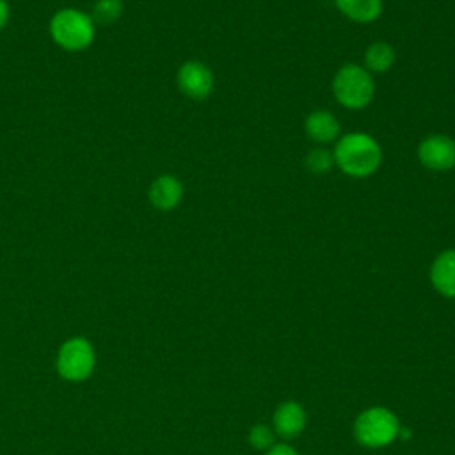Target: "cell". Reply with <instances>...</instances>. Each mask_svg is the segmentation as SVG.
<instances>
[{"instance_id": "cell-1", "label": "cell", "mask_w": 455, "mask_h": 455, "mask_svg": "<svg viewBox=\"0 0 455 455\" xmlns=\"http://www.w3.org/2000/svg\"><path fill=\"white\" fill-rule=\"evenodd\" d=\"M332 156L334 165H338L343 174L350 178H368L379 169L382 149L371 135L350 132L338 137Z\"/></svg>"}, {"instance_id": "cell-2", "label": "cell", "mask_w": 455, "mask_h": 455, "mask_svg": "<svg viewBox=\"0 0 455 455\" xmlns=\"http://www.w3.org/2000/svg\"><path fill=\"white\" fill-rule=\"evenodd\" d=\"M400 428V419L391 409L384 405H371L355 416L352 430L354 439L361 446L380 450L398 439Z\"/></svg>"}, {"instance_id": "cell-3", "label": "cell", "mask_w": 455, "mask_h": 455, "mask_svg": "<svg viewBox=\"0 0 455 455\" xmlns=\"http://www.w3.org/2000/svg\"><path fill=\"white\" fill-rule=\"evenodd\" d=\"M332 94L341 107L361 110L371 103L375 82L363 66L348 62L336 71L332 78Z\"/></svg>"}, {"instance_id": "cell-4", "label": "cell", "mask_w": 455, "mask_h": 455, "mask_svg": "<svg viewBox=\"0 0 455 455\" xmlns=\"http://www.w3.org/2000/svg\"><path fill=\"white\" fill-rule=\"evenodd\" d=\"M94 21L78 9H60L50 20V36L64 50H85L94 39Z\"/></svg>"}, {"instance_id": "cell-5", "label": "cell", "mask_w": 455, "mask_h": 455, "mask_svg": "<svg viewBox=\"0 0 455 455\" xmlns=\"http://www.w3.org/2000/svg\"><path fill=\"white\" fill-rule=\"evenodd\" d=\"M59 373L68 380H84L94 368V352L89 341L73 338L66 341L59 352Z\"/></svg>"}, {"instance_id": "cell-6", "label": "cell", "mask_w": 455, "mask_h": 455, "mask_svg": "<svg viewBox=\"0 0 455 455\" xmlns=\"http://www.w3.org/2000/svg\"><path fill=\"white\" fill-rule=\"evenodd\" d=\"M418 160L423 167L444 172L455 167V140L444 133H430L418 144Z\"/></svg>"}, {"instance_id": "cell-7", "label": "cell", "mask_w": 455, "mask_h": 455, "mask_svg": "<svg viewBox=\"0 0 455 455\" xmlns=\"http://www.w3.org/2000/svg\"><path fill=\"white\" fill-rule=\"evenodd\" d=\"M176 82L180 91L192 100H204L213 91V73L201 60H187L180 66Z\"/></svg>"}, {"instance_id": "cell-8", "label": "cell", "mask_w": 455, "mask_h": 455, "mask_svg": "<svg viewBox=\"0 0 455 455\" xmlns=\"http://www.w3.org/2000/svg\"><path fill=\"white\" fill-rule=\"evenodd\" d=\"M306 423H307V414L302 403L295 400H284L275 407L270 427L274 428L277 437L284 441H291L304 432Z\"/></svg>"}, {"instance_id": "cell-9", "label": "cell", "mask_w": 455, "mask_h": 455, "mask_svg": "<svg viewBox=\"0 0 455 455\" xmlns=\"http://www.w3.org/2000/svg\"><path fill=\"white\" fill-rule=\"evenodd\" d=\"M428 277L439 295L455 299V249H446L435 256L430 265Z\"/></svg>"}, {"instance_id": "cell-10", "label": "cell", "mask_w": 455, "mask_h": 455, "mask_svg": "<svg viewBox=\"0 0 455 455\" xmlns=\"http://www.w3.org/2000/svg\"><path fill=\"white\" fill-rule=\"evenodd\" d=\"M149 203L162 212L174 210L183 199V185L172 174H162L149 187Z\"/></svg>"}, {"instance_id": "cell-11", "label": "cell", "mask_w": 455, "mask_h": 455, "mask_svg": "<svg viewBox=\"0 0 455 455\" xmlns=\"http://www.w3.org/2000/svg\"><path fill=\"white\" fill-rule=\"evenodd\" d=\"M304 130L311 140L320 144L338 140L339 137V123L336 116L327 110H313L304 119Z\"/></svg>"}, {"instance_id": "cell-12", "label": "cell", "mask_w": 455, "mask_h": 455, "mask_svg": "<svg viewBox=\"0 0 455 455\" xmlns=\"http://www.w3.org/2000/svg\"><path fill=\"white\" fill-rule=\"evenodd\" d=\"M338 11L355 23H371L382 12V0H334Z\"/></svg>"}, {"instance_id": "cell-13", "label": "cell", "mask_w": 455, "mask_h": 455, "mask_svg": "<svg viewBox=\"0 0 455 455\" xmlns=\"http://www.w3.org/2000/svg\"><path fill=\"white\" fill-rule=\"evenodd\" d=\"M395 64V50L389 43H371L364 52V69L370 73H386Z\"/></svg>"}, {"instance_id": "cell-14", "label": "cell", "mask_w": 455, "mask_h": 455, "mask_svg": "<svg viewBox=\"0 0 455 455\" xmlns=\"http://www.w3.org/2000/svg\"><path fill=\"white\" fill-rule=\"evenodd\" d=\"M123 14L121 0H98L92 7V21L100 25H110L117 21Z\"/></svg>"}, {"instance_id": "cell-15", "label": "cell", "mask_w": 455, "mask_h": 455, "mask_svg": "<svg viewBox=\"0 0 455 455\" xmlns=\"http://www.w3.org/2000/svg\"><path fill=\"white\" fill-rule=\"evenodd\" d=\"M275 432L270 425L265 423H256L251 427L249 434H247V441L254 450L259 451H267L268 448H272L275 444Z\"/></svg>"}, {"instance_id": "cell-16", "label": "cell", "mask_w": 455, "mask_h": 455, "mask_svg": "<svg viewBox=\"0 0 455 455\" xmlns=\"http://www.w3.org/2000/svg\"><path fill=\"white\" fill-rule=\"evenodd\" d=\"M304 164L306 167L313 172V174H325L332 169L334 165V156L329 149H323V148H315L311 149L306 158H304Z\"/></svg>"}, {"instance_id": "cell-17", "label": "cell", "mask_w": 455, "mask_h": 455, "mask_svg": "<svg viewBox=\"0 0 455 455\" xmlns=\"http://www.w3.org/2000/svg\"><path fill=\"white\" fill-rule=\"evenodd\" d=\"M265 455H299V451L290 443H275L265 451Z\"/></svg>"}, {"instance_id": "cell-18", "label": "cell", "mask_w": 455, "mask_h": 455, "mask_svg": "<svg viewBox=\"0 0 455 455\" xmlns=\"http://www.w3.org/2000/svg\"><path fill=\"white\" fill-rule=\"evenodd\" d=\"M7 21H9V5L5 0H0V28H4Z\"/></svg>"}]
</instances>
